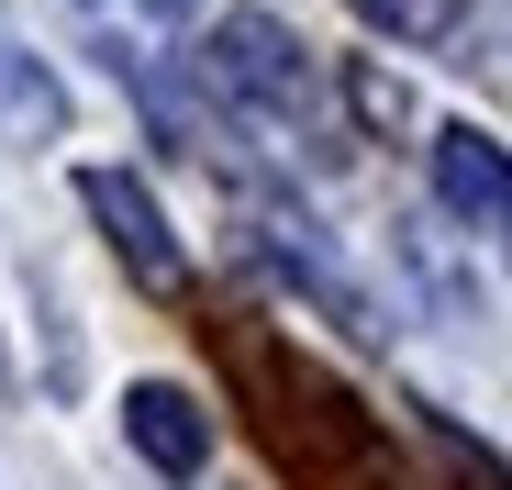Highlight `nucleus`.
Masks as SVG:
<instances>
[{
  "label": "nucleus",
  "instance_id": "4",
  "mask_svg": "<svg viewBox=\"0 0 512 490\" xmlns=\"http://www.w3.org/2000/svg\"><path fill=\"white\" fill-rule=\"evenodd\" d=\"M123 435H134V457L167 468V479H190V468L212 457V413H201L179 379H134V390H123Z\"/></svg>",
  "mask_w": 512,
  "mask_h": 490
},
{
  "label": "nucleus",
  "instance_id": "6",
  "mask_svg": "<svg viewBox=\"0 0 512 490\" xmlns=\"http://www.w3.org/2000/svg\"><path fill=\"white\" fill-rule=\"evenodd\" d=\"M346 101H357V123H379V134L412 123V101H401V78H390V67H346Z\"/></svg>",
  "mask_w": 512,
  "mask_h": 490
},
{
  "label": "nucleus",
  "instance_id": "3",
  "mask_svg": "<svg viewBox=\"0 0 512 490\" xmlns=\"http://www.w3.org/2000/svg\"><path fill=\"white\" fill-rule=\"evenodd\" d=\"M423 156H435V201H446L457 223H479V234H512V156H501L479 123H446Z\"/></svg>",
  "mask_w": 512,
  "mask_h": 490
},
{
  "label": "nucleus",
  "instance_id": "2",
  "mask_svg": "<svg viewBox=\"0 0 512 490\" xmlns=\"http://www.w3.org/2000/svg\"><path fill=\"white\" fill-rule=\"evenodd\" d=\"M78 201H90V223L112 234V257H123L145 290H179V279H190V257H179V234H167V212L145 201V179H123V168H78Z\"/></svg>",
  "mask_w": 512,
  "mask_h": 490
},
{
  "label": "nucleus",
  "instance_id": "7",
  "mask_svg": "<svg viewBox=\"0 0 512 490\" xmlns=\"http://www.w3.org/2000/svg\"><path fill=\"white\" fill-rule=\"evenodd\" d=\"M357 12H368L379 34H435V23H446V0H357Z\"/></svg>",
  "mask_w": 512,
  "mask_h": 490
},
{
  "label": "nucleus",
  "instance_id": "1",
  "mask_svg": "<svg viewBox=\"0 0 512 490\" xmlns=\"http://www.w3.org/2000/svg\"><path fill=\"white\" fill-rule=\"evenodd\" d=\"M212 78L234 101H256V112H279V123H301L312 112V78H301V45L268 23V12H223L212 23Z\"/></svg>",
  "mask_w": 512,
  "mask_h": 490
},
{
  "label": "nucleus",
  "instance_id": "5",
  "mask_svg": "<svg viewBox=\"0 0 512 490\" xmlns=\"http://www.w3.org/2000/svg\"><path fill=\"white\" fill-rule=\"evenodd\" d=\"M0 112H12L23 134H56V123H67L56 78H45V67H23V56H0Z\"/></svg>",
  "mask_w": 512,
  "mask_h": 490
},
{
  "label": "nucleus",
  "instance_id": "8",
  "mask_svg": "<svg viewBox=\"0 0 512 490\" xmlns=\"http://www.w3.org/2000/svg\"><path fill=\"white\" fill-rule=\"evenodd\" d=\"M145 12H156V23H190V12H201V0H145Z\"/></svg>",
  "mask_w": 512,
  "mask_h": 490
}]
</instances>
